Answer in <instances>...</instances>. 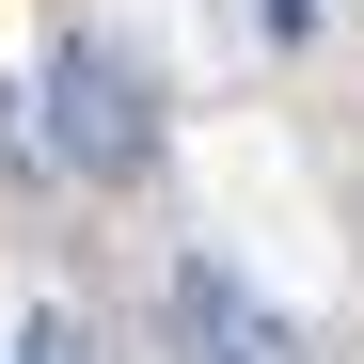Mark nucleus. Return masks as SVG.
Here are the masks:
<instances>
[{
  "label": "nucleus",
  "mask_w": 364,
  "mask_h": 364,
  "mask_svg": "<svg viewBox=\"0 0 364 364\" xmlns=\"http://www.w3.org/2000/svg\"><path fill=\"white\" fill-rule=\"evenodd\" d=\"M174 364H301V333H285L222 254H191V269H174Z\"/></svg>",
  "instance_id": "obj_2"
},
{
  "label": "nucleus",
  "mask_w": 364,
  "mask_h": 364,
  "mask_svg": "<svg viewBox=\"0 0 364 364\" xmlns=\"http://www.w3.org/2000/svg\"><path fill=\"white\" fill-rule=\"evenodd\" d=\"M16 364H80V317H32V333H16Z\"/></svg>",
  "instance_id": "obj_4"
},
{
  "label": "nucleus",
  "mask_w": 364,
  "mask_h": 364,
  "mask_svg": "<svg viewBox=\"0 0 364 364\" xmlns=\"http://www.w3.org/2000/svg\"><path fill=\"white\" fill-rule=\"evenodd\" d=\"M32 111H48V159H64V174H95V191L159 174V80H143L111 32H64V48H48Z\"/></svg>",
  "instance_id": "obj_1"
},
{
  "label": "nucleus",
  "mask_w": 364,
  "mask_h": 364,
  "mask_svg": "<svg viewBox=\"0 0 364 364\" xmlns=\"http://www.w3.org/2000/svg\"><path fill=\"white\" fill-rule=\"evenodd\" d=\"M0 174H48V111H32L16 80H0Z\"/></svg>",
  "instance_id": "obj_3"
}]
</instances>
